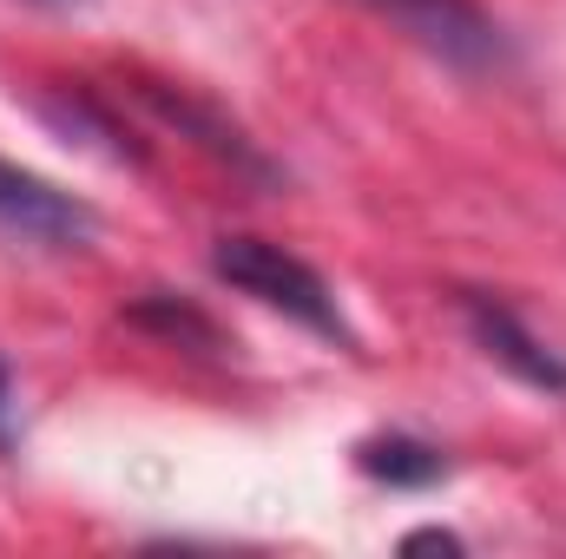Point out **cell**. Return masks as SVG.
<instances>
[{"mask_svg":"<svg viewBox=\"0 0 566 559\" xmlns=\"http://www.w3.org/2000/svg\"><path fill=\"white\" fill-rule=\"evenodd\" d=\"M211 271H218V283L258 296L264 309H283V316L303 323L310 336L349 342V323H343V309H336V289L316 277L303 257H290L283 244H271V238H218Z\"/></svg>","mask_w":566,"mask_h":559,"instance_id":"1","label":"cell"},{"mask_svg":"<svg viewBox=\"0 0 566 559\" xmlns=\"http://www.w3.org/2000/svg\"><path fill=\"white\" fill-rule=\"evenodd\" d=\"M40 7H86V0H40Z\"/></svg>","mask_w":566,"mask_h":559,"instance_id":"9","label":"cell"},{"mask_svg":"<svg viewBox=\"0 0 566 559\" xmlns=\"http://www.w3.org/2000/svg\"><path fill=\"white\" fill-rule=\"evenodd\" d=\"M356 467H363L369 481H389V487H428V481L448 474L441 447H428L416 434H369V441L356 447Z\"/></svg>","mask_w":566,"mask_h":559,"instance_id":"5","label":"cell"},{"mask_svg":"<svg viewBox=\"0 0 566 559\" xmlns=\"http://www.w3.org/2000/svg\"><path fill=\"white\" fill-rule=\"evenodd\" d=\"M0 447H13V376L0 362Z\"/></svg>","mask_w":566,"mask_h":559,"instance_id":"8","label":"cell"},{"mask_svg":"<svg viewBox=\"0 0 566 559\" xmlns=\"http://www.w3.org/2000/svg\"><path fill=\"white\" fill-rule=\"evenodd\" d=\"M468 309V329H474V342L501 362V369H514L527 389H547V395H566V362L507 309V303H488V296H468L461 303Z\"/></svg>","mask_w":566,"mask_h":559,"instance_id":"4","label":"cell"},{"mask_svg":"<svg viewBox=\"0 0 566 559\" xmlns=\"http://www.w3.org/2000/svg\"><path fill=\"white\" fill-rule=\"evenodd\" d=\"M389 27H402L422 53H434L454 73H494L507 60V33L481 0H363Z\"/></svg>","mask_w":566,"mask_h":559,"instance_id":"2","label":"cell"},{"mask_svg":"<svg viewBox=\"0 0 566 559\" xmlns=\"http://www.w3.org/2000/svg\"><path fill=\"white\" fill-rule=\"evenodd\" d=\"M145 99H151V106H158V113H165L171 126H185V133H205V145H211L218 158H231V165H244L251 178H277V171H271V165H264V158H258V151L244 145V133H238V126H218V119H211V113H198V106H191L185 93H165V86H145Z\"/></svg>","mask_w":566,"mask_h":559,"instance_id":"6","label":"cell"},{"mask_svg":"<svg viewBox=\"0 0 566 559\" xmlns=\"http://www.w3.org/2000/svg\"><path fill=\"white\" fill-rule=\"evenodd\" d=\"M93 224H99V218H93L86 198H73V191H60L53 178L20 171V165L0 158V231L33 238V244H86Z\"/></svg>","mask_w":566,"mask_h":559,"instance_id":"3","label":"cell"},{"mask_svg":"<svg viewBox=\"0 0 566 559\" xmlns=\"http://www.w3.org/2000/svg\"><path fill=\"white\" fill-rule=\"evenodd\" d=\"M434 547H441V553H461V534H448V527H422V534L402 540V553H434Z\"/></svg>","mask_w":566,"mask_h":559,"instance_id":"7","label":"cell"}]
</instances>
